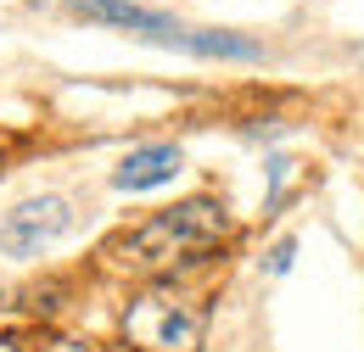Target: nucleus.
<instances>
[{"label":"nucleus","instance_id":"8","mask_svg":"<svg viewBox=\"0 0 364 352\" xmlns=\"http://www.w3.org/2000/svg\"><path fill=\"white\" fill-rule=\"evenodd\" d=\"M28 352H90L85 341H68V336H46V341H34Z\"/></svg>","mask_w":364,"mask_h":352},{"label":"nucleus","instance_id":"6","mask_svg":"<svg viewBox=\"0 0 364 352\" xmlns=\"http://www.w3.org/2000/svg\"><path fill=\"white\" fill-rule=\"evenodd\" d=\"M269 190H264V219H274L280 207H286V196L303 185V163H291V157H269Z\"/></svg>","mask_w":364,"mask_h":352},{"label":"nucleus","instance_id":"2","mask_svg":"<svg viewBox=\"0 0 364 352\" xmlns=\"http://www.w3.org/2000/svg\"><path fill=\"white\" fill-rule=\"evenodd\" d=\"M124 341L135 352H202L208 313L196 297H185L174 285H146L124 308Z\"/></svg>","mask_w":364,"mask_h":352},{"label":"nucleus","instance_id":"1","mask_svg":"<svg viewBox=\"0 0 364 352\" xmlns=\"http://www.w3.org/2000/svg\"><path fill=\"white\" fill-rule=\"evenodd\" d=\"M225 229H230V219L213 196H191V202L157 207L151 219L118 229L101 246V258H107V268H118V274L157 280V274H168V268H180V263H196L208 246L225 241Z\"/></svg>","mask_w":364,"mask_h":352},{"label":"nucleus","instance_id":"7","mask_svg":"<svg viewBox=\"0 0 364 352\" xmlns=\"http://www.w3.org/2000/svg\"><path fill=\"white\" fill-rule=\"evenodd\" d=\"M291 258H297V241H274L264 268H269V274H291Z\"/></svg>","mask_w":364,"mask_h":352},{"label":"nucleus","instance_id":"3","mask_svg":"<svg viewBox=\"0 0 364 352\" xmlns=\"http://www.w3.org/2000/svg\"><path fill=\"white\" fill-rule=\"evenodd\" d=\"M68 224H73L68 196H28L0 219V252L6 258H40L68 235Z\"/></svg>","mask_w":364,"mask_h":352},{"label":"nucleus","instance_id":"5","mask_svg":"<svg viewBox=\"0 0 364 352\" xmlns=\"http://www.w3.org/2000/svg\"><path fill=\"white\" fill-rule=\"evenodd\" d=\"M180 145H140V151H129L124 163H118V174H112V185L118 190H157V185H168V179L180 174Z\"/></svg>","mask_w":364,"mask_h":352},{"label":"nucleus","instance_id":"9","mask_svg":"<svg viewBox=\"0 0 364 352\" xmlns=\"http://www.w3.org/2000/svg\"><path fill=\"white\" fill-rule=\"evenodd\" d=\"M0 352H28L23 341H11V336H0Z\"/></svg>","mask_w":364,"mask_h":352},{"label":"nucleus","instance_id":"4","mask_svg":"<svg viewBox=\"0 0 364 352\" xmlns=\"http://www.w3.org/2000/svg\"><path fill=\"white\" fill-rule=\"evenodd\" d=\"M68 11L85 17V23H101V28H124V34H135V40H146V45H168V50L185 45L180 17L151 11V6H135V0H68Z\"/></svg>","mask_w":364,"mask_h":352}]
</instances>
